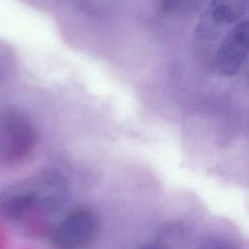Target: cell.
Instances as JSON below:
<instances>
[{"instance_id":"obj_4","label":"cell","mask_w":249,"mask_h":249,"mask_svg":"<svg viewBox=\"0 0 249 249\" xmlns=\"http://www.w3.org/2000/svg\"><path fill=\"white\" fill-rule=\"evenodd\" d=\"M249 50V23L239 21L228 33L213 61L214 71L223 77L236 75L244 65Z\"/></svg>"},{"instance_id":"obj_7","label":"cell","mask_w":249,"mask_h":249,"mask_svg":"<svg viewBox=\"0 0 249 249\" xmlns=\"http://www.w3.org/2000/svg\"><path fill=\"white\" fill-rule=\"evenodd\" d=\"M141 249H165V248L162 245L151 243V244H147V245L143 246Z\"/></svg>"},{"instance_id":"obj_3","label":"cell","mask_w":249,"mask_h":249,"mask_svg":"<svg viewBox=\"0 0 249 249\" xmlns=\"http://www.w3.org/2000/svg\"><path fill=\"white\" fill-rule=\"evenodd\" d=\"M99 229L100 220L95 211L78 208L57 224L51 241L55 249H84L93 242Z\"/></svg>"},{"instance_id":"obj_6","label":"cell","mask_w":249,"mask_h":249,"mask_svg":"<svg viewBox=\"0 0 249 249\" xmlns=\"http://www.w3.org/2000/svg\"><path fill=\"white\" fill-rule=\"evenodd\" d=\"M196 0H160L159 12L164 16L178 15L188 10Z\"/></svg>"},{"instance_id":"obj_2","label":"cell","mask_w":249,"mask_h":249,"mask_svg":"<svg viewBox=\"0 0 249 249\" xmlns=\"http://www.w3.org/2000/svg\"><path fill=\"white\" fill-rule=\"evenodd\" d=\"M38 143L30 119L16 109L0 112V162L15 164L28 159Z\"/></svg>"},{"instance_id":"obj_1","label":"cell","mask_w":249,"mask_h":249,"mask_svg":"<svg viewBox=\"0 0 249 249\" xmlns=\"http://www.w3.org/2000/svg\"><path fill=\"white\" fill-rule=\"evenodd\" d=\"M68 196V184L56 171L45 170L6 188L0 194V215L20 222L34 214L59 209Z\"/></svg>"},{"instance_id":"obj_5","label":"cell","mask_w":249,"mask_h":249,"mask_svg":"<svg viewBox=\"0 0 249 249\" xmlns=\"http://www.w3.org/2000/svg\"><path fill=\"white\" fill-rule=\"evenodd\" d=\"M249 0H211L201 15L196 34L204 40H213L228 26L240 19L247 12Z\"/></svg>"}]
</instances>
